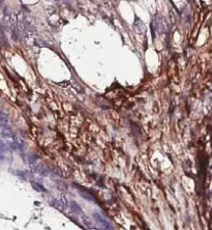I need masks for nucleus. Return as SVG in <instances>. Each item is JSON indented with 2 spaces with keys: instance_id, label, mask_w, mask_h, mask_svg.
<instances>
[{
  "instance_id": "obj_1",
  "label": "nucleus",
  "mask_w": 212,
  "mask_h": 230,
  "mask_svg": "<svg viewBox=\"0 0 212 230\" xmlns=\"http://www.w3.org/2000/svg\"><path fill=\"white\" fill-rule=\"evenodd\" d=\"M94 217H95V219H96L97 221H98L99 223L100 224H103V225H105L106 226V227H109V224H108V222H107L106 220H105L104 218H103V217H100V215H97V213H95L94 215Z\"/></svg>"
}]
</instances>
